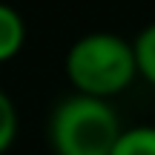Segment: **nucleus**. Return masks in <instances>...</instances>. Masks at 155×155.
I'll use <instances>...</instances> for the list:
<instances>
[{"label": "nucleus", "instance_id": "nucleus-1", "mask_svg": "<svg viewBox=\"0 0 155 155\" xmlns=\"http://www.w3.org/2000/svg\"><path fill=\"white\" fill-rule=\"evenodd\" d=\"M66 75L78 95L106 101L135 81L132 43L112 32H89L66 52Z\"/></svg>", "mask_w": 155, "mask_h": 155}, {"label": "nucleus", "instance_id": "nucleus-2", "mask_svg": "<svg viewBox=\"0 0 155 155\" xmlns=\"http://www.w3.org/2000/svg\"><path fill=\"white\" fill-rule=\"evenodd\" d=\"M121 135L118 115L106 101L72 95L49 118V144L55 155H112Z\"/></svg>", "mask_w": 155, "mask_h": 155}, {"label": "nucleus", "instance_id": "nucleus-3", "mask_svg": "<svg viewBox=\"0 0 155 155\" xmlns=\"http://www.w3.org/2000/svg\"><path fill=\"white\" fill-rule=\"evenodd\" d=\"M23 40H26L23 17L17 15L12 6L0 3V63L12 61V58L23 49Z\"/></svg>", "mask_w": 155, "mask_h": 155}, {"label": "nucleus", "instance_id": "nucleus-4", "mask_svg": "<svg viewBox=\"0 0 155 155\" xmlns=\"http://www.w3.org/2000/svg\"><path fill=\"white\" fill-rule=\"evenodd\" d=\"M112 155H155V127L121 129Z\"/></svg>", "mask_w": 155, "mask_h": 155}, {"label": "nucleus", "instance_id": "nucleus-5", "mask_svg": "<svg viewBox=\"0 0 155 155\" xmlns=\"http://www.w3.org/2000/svg\"><path fill=\"white\" fill-rule=\"evenodd\" d=\"M132 55H135V69L147 83L155 86V23L141 29V35L132 43Z\"/></svg>", "mask_w": 155, "mask_h": 155}, {"label": "nucleus", "instance_id": "nucleus-6", "mask_svg": "<svg viewBox=\"0 0 155 155\" xmlns=\"http://www.w3.org/2000/svg\"><path fill=\"white\" fill-rule=\"evenodd\" d=\"M17 138V109L12 98L0 89V155L9 150Z\"/></svg>", "mask_w": 155, "mask_h": 155}]
</instances>
